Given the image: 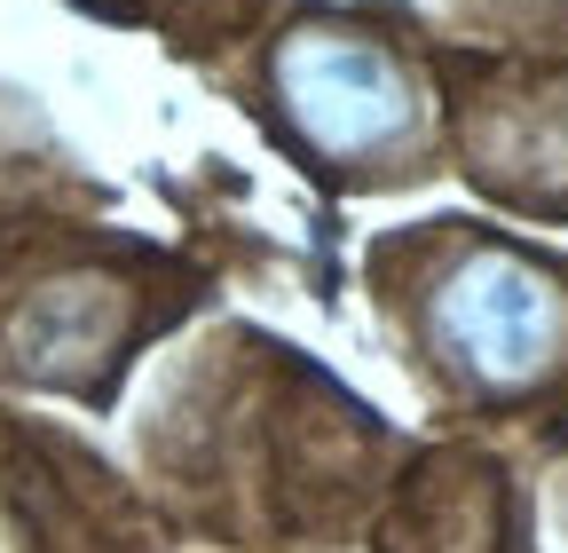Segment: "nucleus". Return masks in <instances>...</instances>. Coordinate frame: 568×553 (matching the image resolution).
<instances>
[{
	"label": "nucleus",
	"mask_w": 568,
	"mask_h": 553,
	"mask_svg": "<svg viewBox=\"0 0 568 553\" xmlns=\"http://www.w3.org/2000/svg\"><path fill=\"white\" fill-rule=\"evenodd\" d=\"M372 301L418 395L481 428L568 420V253L474 214L372 245Z\"/></svg>",
	"instance_id": "1"
},
{
	"label": "nucleus",
	"mask_w": 568,
	"mask_h": 553,
	"mask_svg": "<svg viewBox=\"0 0 568 553\" xmlns=\"http://www.w3.org/2000/svg\"><path fill=\"white\" fill-rule=\"evenodd\" d=\"M253 119L268 143L347 198H395L450 167L443 56L387 9H293L253 48Z\"/></svg>",
	"instance_id": "2"
},
{
	"label": "nucleus",
	"mask_w": 568,
	"mask_h": 553,
	"mask_svg": "<svg viewBox=\"0 0 568 553\" xmlns=\"http://www.w3.org/2000/svg\"><path fill=\"white\" fill-rule=\"evenodd\" d=\"M197 301V276L159 245L80 238L0 276V380L111 403L119 372Z\"/></svg>",
	"instance_id": "3"
},
{
	"label": "nucleus",
	"mask_w": 568,
	"mask_h": 553,
	"mask_svg": "<svg viewBox=\"0 0 568 553\" xmlns=\"http://www.w3.org/2000/svg\"><path fill=\"white\" fill-rule=\"evenodd\" d=\"M450 167L521 222H568V63L443 56Z\"/></svg>",
	"instance_id": "4"
}]
</instances>
